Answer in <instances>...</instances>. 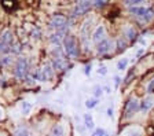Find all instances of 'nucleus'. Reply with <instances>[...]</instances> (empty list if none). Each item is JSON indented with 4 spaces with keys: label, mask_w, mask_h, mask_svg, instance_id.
Returning <instances> with one entry per match:
<instances>
[{
    "label": "nucleus",
    "mask_w": 154,
    "mask_h": 136,
    "mask_svg": "<svg viewBox=\"0 0 154 136\" xmlns=\"http://www.w3.org/2000/svg\"><path fill=\"white\" fill-rule=\"evenodd\" d=\"M92 136H109V135L106 133V131H105V129H102V128H98V129L94 131Z\"/></svg>",
    "instance_id": "nucleus-26"
},
{
    "label": "nucleus",
    "mask_w": 154,
    "mask_h": 136,
    "mask_svg": "<svg viewBox=\"0 0 154 136\" xmlns=\"http://www.w3.org/2000/svg\"><path fill=\"white\" fill-rule=\"evenodd\" d=\"M124 37L128 40L129 43H134V41H136V40H138V32L135 30V28H132V26H128V28L125 29Z\"/></svg>",
    "instance_id": "nucleus-11"
},
{
    "label": "nucleus",
    "mask_w": 154,
    "mask_h": 136,
    "mask_svg": "<svg viewBox=\"0 0 154 136\" xmlns=\"http://www.w3.org/2000/svg\"><path fill=\"white\" fill-rule=\"evenodd\" d=\"M50 28L54 29L55 32H66L67 26H69V21L65 15L62 14H54V15L50 18Z\"/></svg>",
    "instance_id": "nucleus-3"
},
{
    "label": "nucleus",
    "mask_w": 154,
    "mask_h": 136,
    "mask_svg": "<svg viewBox=\"0 0 154 136\" xmlns=\"http://www.w3.org/2000/svg\"><path fill=\"white\" fill-rule=\"evenodd\" d=\"M127 65H128V59H121V61L117 63V69L119 70H125V68H127Z\"/></svg>",
    "instance_id": "nucleus-23"
},
{
    "label": "nucleus",
    "mask_w": 154,
    "mask_h": 136,
    "mask_svg": "<svg viewBox=\"0 0 154 136\" xmlns=\"http://www.w3.org/2000/svg\"><path fill=\"white\" fill-rule=\"evenodd\" d=\"M114 84H116V87H119L120 85V77L119 76H116L114 77Z\"/></svg>",
    "instance_id": "nucleus-29"
},
{
    "label": "nucleus",
    "mask_w": 154,
    "mask_h": 136,
    "mask_svg": "<svg viewBox=\"0 0 154 136\" xmlns=\"http://www.w3.org/2000/svg\"><path fill=\"white\" fill-rule=\"evenodd\" d=\"M107 116H109V117H113V106H110L109 109H107Z\"/></svg>",
    "instance_id": "nucleus-30"
},
{
    "label": "nucleus",
    "mask_w": 154,
    "mask_h": 136,
    "mask_svg": "<svg viewBox=\"0 0 154 136\" xmlns=\"http://www.w3.org/2000/svg\"><path fill=\"white\" fill-rule=\"evenodd\" d=\"M54 70H65L66 68H69V62L66 59V55H61V56H52V62H51Z\"/></svg>",
    "instance_id": "nucleus-9"
},
{
    "label": "nucleus",
    "mask_w": 154,
    "mask_h": 136,
    "mask_svg": "<svg viewBox=\"0 0 154 136\" xmlns=\"http://www.w3.org/2000/svg\"><path fill=\"white\" fill-rule=\"evenodd\" d=\"M84 74H85V76H90L91 74V65H87L85 68H84Z\"/></svg>",
    "instance_id": "nucleus-27"
},
{
    "label": "nucleus",
    "mask_w": 154,
    "mask_h": 136,
    "mask_svg": "<svg viewBox=\"0 0 154 136\" xmlns=\"http://www.w3.org/2000/svg\"><path fill=\"white\" fill-rule=\"evenodd\" d=\"M63 51L69 58L76 59L80 54L79 51V44H77V40L73 35H66L63 39Z\"/></svg>",
    "instance_id": "nucleus-1"
},
{
    "label": "nucleus",
    "mask_w": 154,
    "mask_h": 136,
    "mask_svg": "<svg viewBox=\"0 0 154 136\" xmlns=\"http://www.w3.org/2000/svg\"><path fill=\"white\" fill-rule=\"evenodd\" d=\"M14 44V37L11 30L6 29L0 35V55H7L11 52V47Z\"/></svg>",
    "instance_id": "nucleus-2"
},
{
    "label": "nucleus",
    "mask_w": 154,
    "mask_h": 136,
    "mask_svg": "<svg viewBox=\"0 0 154 136\" xmlns=\"http://www.w3.org/2000/svg\"><path fill=\"white\" fill-rule=\"evenodd\" d=\"M91 7H92V2H77V4L72 11V17L77 18V17L84 15L91 10Z\"/></svg>",
    "instance_id": "nucleus-5"
},
{
    "label": "nucleus",
    "mask_w": 154,
    "mask_h": 136,
    "mask_svg": "<svg viewBox=\"0 0 154 136\" xmlns=\"http://www.w3.org/2000/svg\"><path fill=\"white\" fill-rule=\"evenodd\" d=\"M11 62H13V56H10L8 54L7 55H4L3 58L0 59V63L3 66H8V65H11Z\"/></svg>",
    "instance_id": "nucleus-20"
},
{
    "label": "nucleus",
    "mask_w": 154,
    "mask_h": 136,
    "mask_svg": "<svg viewBox=\"0 0 154 136\" xmlns=\"http://www.w3.org/2000/svg\"><path fill=\"white\" fill-rule=\"evenodd\" d=\"M103 89H105V92H106V94H110V88H109V87H105V88H103Z\"/></svg>",
    "instance_id": "nucleus-33"
},
{
    "label": "nucleus",
    "mask_w": 154,
    "mask_h": 136,
    "mask_svg": "<svg viewBox=\"0 0 154 136\" xmlns=\"http://www.w3.org/2000/svg\"><path fill=\"white\" fill-rule=\"evenodd\" d=\"M129 14H132V15L136 18V20H142L143 17H146L149 13L151 11V7H146V6H136V7H129L128 8Z\"/></svg>",
    "instance_id": "nucleus-7"
},
{
    "label": "nucleus",
    "mask_w": 154,
    "mask_h": 136,
    "mask_svg": "<svg viewBox=\"0 0 154 136\" xmlns=\"http://www.w3.org/2000/svg\"><path fill=\"white\" fill-rule=\"evenodd\" d=\"M107 4V0H92V7L94 8H102Z\"/></svg>",
    "instance_id": "nucleus-19"
},
{
    "label": "nucleus",
    "mask_w": 154,
    "mask_h": 136,
    "mask_svg": "<svg viewBox=\"0 0 154 136\" xmlns=\"http://www.w3.org/2000/svg\"><path fill=\"white\" fill-rule=\"evenodd\" d=\"M98 73H99L100 76H105L106 73H107V69H106L105 66H102V68H99V70H98Z\"/></svg>",
    "instance_id": "nucleus-28"
},
{
    "label": "nucleus",
    "mask_w": 154,
    "mask_h": 136,
    "mask_svg": "<svg viewBox=\"0 0 154 136\" xmlns=\"http://www.w3.org/2000/svg\"><path fill=\"white\" fill-rule=\"evenodd\" d=\"M65 32H55L50 36V41L55 45H59L61 43H63V39H65Z\"/></svg>",
    "instance_id": "nucleus-12"
},
{
    "label": "nucleus",
    "mask_w": 154,
    "mask_h": 136,
    "mask_svg": "<svg viewBox=\"0 0 154 136\" xmlns=\"http://www.w3.org/2000/svg\"><path fill=\"white\" fill-rule=\"evenodd\" d=\"M14 136H32V133H30V131H29L26 126L21 125L14 131Z\"/></svg>",
    "instance_id": "nucleus-14"
},
{
    "label": "nucleus",
    "mask_w": 154,
    "mask_h": 136,
    "mask_svg": "<svg viewBox=\"0 0 154 136\" xmlns=\"http://www.w3.org/2000/svg\"><path fill=\"white\" fill-rule=\"evenodd\" d=\"M153 103H154V99L151 96H149V98H146V99H143V101L140 102V110L143 111H147L149 109H150L151 106H153Z\"/></svg>",
    "instance_id": "nucleus-13"
},
{
    "label": "nucleus",
    "mask_w": 154,
    "mask_h": 136,
    "mask_svg": "<svg viewBox=\"0 0 154 136\" xmlns=\"http://www.w3.org/2000/svg\"><path fill=\"white\" fill-rule=\"evenodd\" d=\"M105 39H107V37H106V28L103 25H99L92 33V41L95 43V44H98V43H100Z\"/></svg>",
    "instance_id": "nucleus-10"
},
{
    "label": "nucleus",
    "mask_w": 154,
    "mask_h": 136,
    "mask_svg": "<svg viewBox=\"0 0 154 136\" xmlns=\"http://www.w3.org/2000/svg\"><path fill=\"white\" fill-rule=\"evenodd\" d=\"M84 122H85V126L88 129H92L94 128V118L91 114H84Z\"/></svg>",
    "instance_id": "nucleus-18"
},
{
    "label": "nucleus",
    "mask_w": 154,
    "mask_h": 136,
    "mask_svg": "<svg viewBox=\"0 0 154 136\" xmlns=\"http://www.w3.org/2000/svg\"><path fill=\"white\" fill-rule=\"evenodd\" d=\"M2 117H3V110L0 109V118H2Z\"/></svg>",
    "instance_id": "nucleus-34"
},
{
    "label": "nucleus",
    "mask_w": 154,
    "mask_h": 136,
    "mask_svg": "<svg viewBox=\"0 0 154 136\" xmlns=\"http://www.w3.org/2000/svg\"><path fill=\"white\" fill-rule=\"evenodd\" d=\"M29 74V62L26 58H18L14 66V76L18 80H25Z\"/></svg>",
    "instance_id": "nucleus-4"
},
{
    "label": "nucleus",
    "mask_w": 154,
    "mask_h": 136,
    "mask_svg": "<svg viewBox=\"0 0 154 136\" xmlns=\"http://www.w3.org/2000/svg\"><path fill=\"white\" fill-rule=\"evenodd\" d=\"M30 109H32V104L29 103V102H23V103H22V113L23 114H28L29 111H30Z\"/></svg>",
    "instance_id": "nucleus-24"
},
{
    "label": "nucleus",
    "mask_w": 154,
    "mask_h": 136,
    "mask_svg": "<svg viewBox=\"0 0 154 136\" xmlns=\"http://www.w3.org/2000/svg\"><path fill=\"white\" fill-rule=\"evenodd\" d=\"M98 99H96V98H94V99H88V101L85 102V107L87 109H94V107L96 106V104H98Z\"/></svg>",
    "instance_id": "nucleus-21"
},
{
    "label": "nucleus",
    "mask_w": 154,
    "mask_h": 136,
    "mask_svg": "<svg viewBox=\"0 0 154 136\" xmlns=\"http://www.w3.org/2000/svg\"><path fill=\"white\" fill-rule=\"evenodd\" d=\"M140 109V103H139L135 98H131L127 104H125V109H124V118H131L134 114L138 113V110Z\"/></svg>",
    "instance_id": "nucleus-6"
},
{
    "label": "nucleus",
    "mask_w": 154,
    "mask_h": 136,
    "mask_svg": "<svg viewBox=\"0 0 154 136\" xmlns=\"http://www.w3.org/2000/svg\"><path fill=\"white\" fill-rule=\"evenodd\" d=\"M146 0H124V4L127 7H136V6H142Z\"/></svg>",
    "instance_id": "nucleus-17"
},
{
    "label": "nucleus",
    "mask_w": 154,
    "mask_h": 136,
    "mask_svg": "<svg viewBox=\"0 0 154 136\" xmlns=\"http://www.w3.org/2000/svg\"><path fill=\"white\" fill-rule=\"evenodd\" d=\"M143 52H144V50H143V48H142V50H139V51H138V54H136V56H140L142 54H143Z\"/></svg>",
    "instance_id": "nucleus-32"
},
{
    "label": "nucleus",
    "mask_w": 154,
    "mask_h": 136,
    "mask_svg": "<svg viewBox=\"0 0 154 136\" xmlns=\"http://www.w3.org/2000/svg\"><path fill=\"white\" fill-rule=\"evenodd\" d=\"M50 136H65V131H63V126L59 125V124H57V125H54V128H52L51 131V135Z\"/></svg>",
    "instance_id": "nucleus-15"
},
{
    "label": "nucleus",
    "mask_w": 154,
    "mask_h": 136,
    "mask_svg": "<svg viewBox=\"0 0 154 136\" xmlns=\"http://www.w3.org/2000/svg\"><path fill=\"white\" fill-rule=\"evenodd\" d=\"M128 40L125 39V37H120L119 40H117V48H119V51H125V48L128 47Z\"/></svg>",
    "instance_id": "nucleus-16"
},
{
    "label": "nucleus",
    "mask_w": 154,
    "mask_h": 136,
    "mask_svg": "<svg viewBox=\"0 0 154 136\" xmlns=\"http://www.w3.org/2000/svg\"><path fill=\"white\" fill-rule=\"evenodd\" d=\"M3 6L6 7L7 10H13L14 7H15V0H3Z\"/></svg>",
    "instance_id": "nucleus-22"
},
{
    "label": "nucleus",
    "mask_w": 154,
    "mask_h": 136,
    "mask_svg": "<svg viewBox=\"0 0 154 136\" xmlns=\"http://www.w3.org/2000/svg\"><path fill=\"white\" fill-rule=\"evenodd\" d=\"M113 45H114V43H113L112 39H105L96 44V52L99 55H105V54L110 52V50L113 48Z\"/></svg>",
    "instance_id": "nucleus-8"
},
{
    "label": "nucleus",
    "mask_w": 154,
    "mask_h": 136,
    "mask_svg": "<svg viewBox=\"0 0 154 136\" xmlns=\"http://www.w3.org/2000/svg\"><path fill=\"white\" fill-rule=\"evenodd\" d=\"M153 88H154V80L151 81V83H150V85H149V87H147V91H149V92H151V91H153Z\"/></svg>",
    "instance_id": "nucleus-31"
},
{
    "label": "nucleus",
    "mask_w": 154,
    "mask_h": 136,
    "mask_svg": "<svg viewBox=\"0 0 154 136\" xmlns=\"http://www.w3.org/2000/svg\"><path fill=\"white\" fill-rule=\"evenodd\" d=\"M0 66H2V63H0Z\"/></svg>",
    "instance_id": "nucleus-35"
},
{
    "label": "nucleus",
    "mask_w": 154,
    "mask_h": 136,
    "mask_svg": "<svg viewBox=\"0 0 154 136\" xmlns=\"http://www.w3.org/2000/svg\"><path fill=\"white\" fill-rule=\"evenodd\" d=\"M102 91H103V89H102V87H99V85H95V88H94V95H95L96 99L102 96V94H103Z\"/></svg>",
    "instance_id": "nucleus-25"
}]
</instances>
